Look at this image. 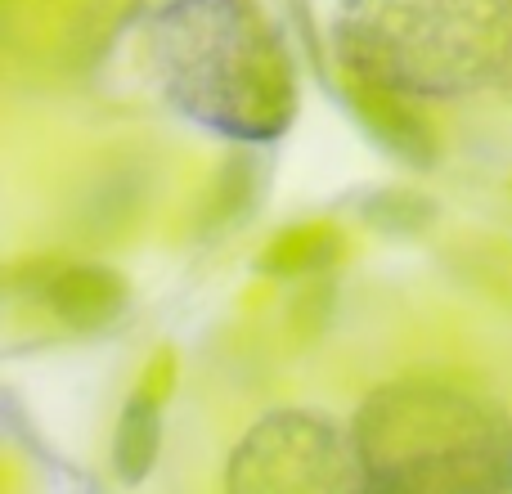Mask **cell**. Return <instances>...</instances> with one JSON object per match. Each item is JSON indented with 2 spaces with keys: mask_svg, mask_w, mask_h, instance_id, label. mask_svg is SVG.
I'll list each match as a JSON object with an SVG mask.
<instances>
[{
  "mask_svg": "<svg viewBox=\"0 0 512 494\" xmlns=\"http://www.w3.org/2000/svg\"><path fill=\"white\" fill-rule=\"evenodd\" d=\"M167 104L203 131L265 144L297 113V72L279 27L252 0H171L144 32Z\"/></svg>",
  "mask_w": 512,
  "mask_h": 494,
  "instance_id": "obj_1",
  "label": "cell"
},
{
  "mask_svg": "<svg viewBox=\"0 0 512 494\" xmlns=\"http://www.w3.org/2000/svg\"><path fill=\"white\" fill-rule=\"evenodd\" d=\"M333 54L414 104L512 95V0H342Z\"/></svg>",
  "mask_w": 512,
  "mask_h": 494,
  "instance_id": "obj_2",
  "label": "cell"
},
{
  "mask_svg": "<svg viewBox=\"0 0 512 494\" xmlns=\"http://www.w3.org/2000/svg\"><path fill=\"white\" fill-rule=\"evenodd\" d=\"M378 490H508L512 418L450 382H387L351 423Z\"/></svg>",
  "mask_w": 512,
  "mask_h": 494,
  "instance_id": "obj_3",
  "label": "cell"
},
{
  "mask_svg": "<svg viewBox=\"0 0 512 494\" xmlns=\"http://www.w3.org/2000/svg\"><path fill=\"white\" fill-rule=\"evenodd\" d=\"M230 490H360L364 477L355 436L333 418L279 409L261 418L230 459Z\"/></svg>",
  "mask_w": 512,
  "mask_h": 494,
  "instance_id": "obj_4",
  "label": "cell"
},
{
  "mask_svg": "<svg viewBox=\"0 0 512 494\" xmlns=\"http://www.w3.org/2000/svg\"><path fill=\"white\" fill-rule=\"evenodd\" d=\"M351 104H355V113L364 117V126H369L396 158L414 162V167H427V162L436 158V140H432V131H427L423 113L414 108V99L391 95V90L351 77Z\"/></svg>",
  "mask_w": 512,
  "mask_h": 494,
  "instance_id": "obj_5",
  "label": "cell"
},
{
  "mask_svg": "<svg viewBox=\"0 0 512 494\" xmlns=\"http://www.w3.org/2000/svg\"><path fill=\"white\" fill-rule=\"evenodd\" d=\"M50 310L72 328H104L126 310V283L99 265H72L59 270L45 288Z\"/></svg>",
  "mask_w": 512,
  "mask_h": 494,
  "instance_id": "obj_6",
  "label": "cell"
},
{
  "mask_svg": "<svg viewBox=\"0 0 512 494\" xmlns=\"http://www.w3.org/2000/svg\"><path fill=\"white\" fill-rule=\"evenodd\" d=\"M117 472L126 481H140L144 472L153 468V454H158V400L153 396H135L122 414V427H117Z\"/></svg>",
  "mask_w": 512,
  "mask_h": 494,
  "instance_id": "obj_7",
  "label": "cell"
}]
</instances>
